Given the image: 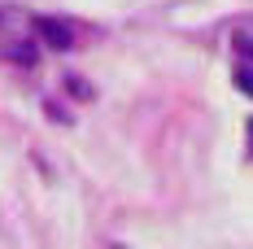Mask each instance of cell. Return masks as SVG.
I'll return each instance as SVG.
<instances>
[{
    "label": "cell",
    "instance_id": "1",
    "mask_svg": "<svg viewBox=\"0 0 253 249\" xmlns=\"http://www.w3.org/2000/svg\"><path fill=\"white\" fill-rule=\"evenodd\" d=\"M35 35H40L48 49H57V52L75 49V31H70L66 22H57V18H35Z\"/></svg>",
    "mask_w": 253,
    "mask_h": 249
},
{
    "label": "cell",
    "instance_id": "2",
    "mask_svg": "<svg viewBox=\"0 0 253 249\" xmlns=\"http://www.w3.org/2000/svg\"><path fill=\"white\" fill-rule=\"evenodd\" d=\"M231 49H236L240 61H253V35L249 31H236V35H231Z\"/></svg>",
    "mask_w": 253,
    "mask_h": 249
},
{
    "label": "cell",
    "instance_id": "3",
    "mask_svg": "<svg viewBox=\"0 0 253 249\" xmlns=\"http://www.w3.org/2000/svg\"><path fill=\"white\" fill-rule=\"evenodd\" d=\"M236 88H240L245 97H253V61H240V66H236Z\"/></svg>",
    "mask_w": 253,
    "mask_h": 249
},
{
    "label": "cell",
    "instance_id": "4",
    "mask_svg": "<svg viewBox=\"0 0 253 249\" xmlns=\"http://www.w3.org/2000/svg\"><path fill=\"white\" fill-rule=\"evenodd\" d=\"M249 149H253V118H249Z\"/></svg>",
    "mask_w": 253,
    "mask_h": 249
}]
</instances>
